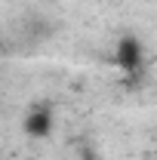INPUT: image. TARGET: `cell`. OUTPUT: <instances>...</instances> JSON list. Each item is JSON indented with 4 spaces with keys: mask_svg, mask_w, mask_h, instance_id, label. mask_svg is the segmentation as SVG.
Segmentation results:
<instances>
[{
    "mask_svg": "<svg viewBox=\"0 0 157 160\" xmlns=\"http://www.w3.org/2000/svg\"><path fill=\"white\" fill-rule=\"evenodd\" d=\"M117 65L120 68H126V71H133L142 65V46H139L136 37H123L117 46Z\"/></svg>",
    "mask_w": 157,
    "mask_h": 160,
    "instance_id": "obj_1",
    "label": "cell"
},
{
    "mask_svg": "<svg viewBox=\"0 0 157 160\" xmlns=\"http://www.w3.org/2000/svg\"><path fill=\"white\" fill-rule=\"evenodd\" d=\"M49 129H53V120H49V111L46 108H34L25 117V132L28 136H49Z\"/></svg>",
    "mask_w": 157,
    "mask_h": 160,
    "instance_id": "obj_2",
    "label": "cell"
}]
</instances>
